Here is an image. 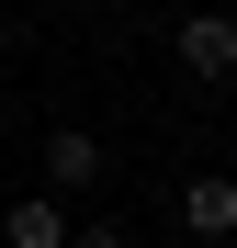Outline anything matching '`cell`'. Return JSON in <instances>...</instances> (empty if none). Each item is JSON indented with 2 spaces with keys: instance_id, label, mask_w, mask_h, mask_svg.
Masks as SVG:
<instances>
[{
  "instance_id": "6da1fadb",
  "label": "cell",
  "mask_w": 237,
  "mask_h": 248,
  "mask_svg": "<svg viewBox=\"0 0 237 248\" xmlns=\"http://www.w3.org/2000/svg\"><path fill=\"white\" fill-rule=\"evenodd\" d=\"M34 170H46V192H102L113 181V147L91 136V124H46V136H34Z\"/></svg>"
},
{
  "instance_id": "7a4b0ae2",
  "label": "cell",
  "mask_w": 237,
  "mask_h": 248,
  "mask_svg": "<svg viewBox=\"0 0 237 248\" xmlns=\"http://www.w3.org/2000/svg\"><path fill=\"white\" fill-rule=\"evenodd\" d=\"M170 57L226 91V79H237V12H181V23H170Z\"/></svg>"
},
{
  "instance_id": "3957f363",
  "label": "cell",
  "mask_w": 237,
  "mask_h": 248,
  "mask_svg": "<svg viewBox=\"0 0 237 248\" xmlns=\"http://www.w3.org/2000/svg\"><path fill=\"white\" fill-rule=\"evenodd\" d=\"M181 237L192 248H226L237 237V170H192L181 181Z\"/></svg>"
},
{
  "instance_id": "277c9868",
  "label": "cell",
  "mask_w": 237,
  "mask_h": 248,
  "mask_svg": "<svg viewBox=\"0 0 237 248\" xmlns=\"http://www.w3.org/2000/svg\"><path fill=\"white\" fill-rule=\"evenodd\" d=\"M0 248H68V192H23L0 215Z\"/></svg>"
},
{
  "instance_id": "5b68a950",
  "label": "cell",
  "mask_w": 237,
  "mask_h": 248,
  "mask_svg": "<svg viewBox=\"0 0 237 248\" xmlns=\"http://www.w3.org/2000/svg\"><path fill=\"white\" fill-rule=\"evenodd\" d=\"M68 248H136V237L113 226V215H68Z\"/></svg>"
}]
</instances>
